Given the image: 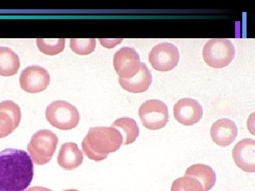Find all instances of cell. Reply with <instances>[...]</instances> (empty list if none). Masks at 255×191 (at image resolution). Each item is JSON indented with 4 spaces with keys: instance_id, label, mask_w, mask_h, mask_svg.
<instances>
[{
    "instance_id": "cell-1",
    "label": "cell",
    "mask_w": 255,
    "mask_h": 191,
    "mask_svg": "<svg viewBox=\"0 0 255 191\" xmlns=\"http://www.w3.org/2000/svg\"><path fill=\"white\" fill-rule=\"evenodd\" d=\"M34 169L25 151L6 149L0 152V191H23L33 180Z\"/></svg>"
},
{
    "instance_id": "cell-2",
    "label": "cell",
    "mask_w": 255,
    "mask_h": 191,
    "mask_svg": "<svg viewBox=\"0 0 255 191\" xmlns=\"http://www.w3.org/2000/svg\"><path fill=\"white\" fill-rule=\"evenodd\" d=\"M123 145V137L112 127H92L82 142L84 153L92 160L101 162Z\"/></svg>"
},
{
    "instance_id": "cell-3",
    "label": "cell",
    "mask_w": 255,
    "mask_h": 191,
    "mask_svg": "<svg viewBox=\"0 0 255 191\" xmlns=\"http://www.w3.org/2000/svg\"><path fill=\"white\" fill-rule=\"evenodd\" d=\"M58 137L49 130H41L32 136L27 150L31 158L36 165L48 164L54 155Z\"/></svg>"
},
{
    "instance_id": "cell-4",
    "label": "cell",
    "mask_w": 255,
    "mask_h": 191,
    "mask_svg": "<svg viewBox=\"0 0 255 191\" xmlns=\"http://www.w3.org/2000/svg\"><path fill=\"white\" fill-rule=\"evenodd\" d=\"M46 117L52 126L63 130L75 128L80 119L76 107L65 100H55L48 105Z\"/></svg>"
},
{
    "instance_id": "cell-5",
    "label": "cell",
    "mask_w": 255,
    "mask_h": 191,
    "mask_svg": "<svg viewBox=\"0 0 255 191\" xmlns=\"http://www.w3.org/2000/svg\"><path fill=\"white\" fill-rule=\"evenodd\" d=\"M236 55L232 42L225 38H214L206 43L203 49V58L210 67L221 69L227 67Z\"/></svg>"
},
{
    "instance_id": "cell-6",
    "label": "cell",
    "mask_w": 255,
    "mask_h": 191,
    "mask_svg": "<svg viewBox=\"0 0 255 191\" xmlns=\"http://www.w3.org/2000/svg\"><path fill=\"white\" fill-rule=\"evenodd\" d=\"M138 114L142 125L149 130H159L168 123V107L162 100H146L140 105Z\"/></svg>"
},
{
    "instance_id": "cell-7",
    "label": "cell",
    "mask_w": 255,
    "mask_h": 191,
    "mask_svg": "<svg viewBox=\"0 0 255 191\" xmlns=\"http://www.w3.org/2000/svg\"><path fill=\"white\" fill-rule=\"evenodd\" d=\"M149 61L152 68L157 71H170L179 63V50L172 43H159L151 50Z\"/></svg>"
},
{
    "instance_id": "cell-8",
    "label": "cell",
    "mask_w": 255,
    "mask_h": 191,
    "mask_svg": "<svg viewBox=\"0 0 255 191\" xmlns=\"http://www.w3.org/2000/svg\"><path fill=\"white\" fill-rule=\"evenodd\" d=\"M141 64L140 55L130 47L121 48L114 56V69L120 78H133L140 71Z\"/></svg>"
},
{
    "instance_id": "cell-9",
    "label": "cell",
    "mask_w": 255,
    "mask_h": 191,
    "mask_svg": "<svg viewBox=\"0 0 255 191\" xmlns=\"http://www.w3.org/2000/svg\"><path fill=\"white\" fill-rule=\"evenodd\" d=\"M50 75L42 67H27L20 75L19 83L23 91L28 93H39L46 90L50 84Z\"/></svg>"
},
{
    "instance_id": "cell-10",
    "label": "cell",
    "mask_w": 255,
    "mask_h": 191,
    "mask_svg": "<svg viewBox=\"0 0 255 191\" xmlns=\"http://www.w3.org/2000/svg\"><path fill=\"white\" fill-rule=\"evenodd\" d=\"M202 106L197 100L184 98L178 100L174 106V115L179 123L187 126L195 125L202 118Z\"/></svg>"
},
{
    "instance_id": "cell-11",
    "label": "cell",
    "mask_w": 255,
    "mask_h": 191,
    "mask_svg": "<svg viewBox=\"0 0 255 191\" xmlns=\"http://www.w3.org/2000/svg\"><path fill=\"white\" fill-rule=\"evenodd\" d=\"M20 107L12 100L0 103V138L8 136L17 128L21 122Z\"/></svg>"
},
{
    "instance_id": "cell-12",
    "label": "cell",
    "mask_w": 255,
    "mask_h": 191,
    "mask_svg": "<svg viewBox=\"0 0 255 191\" xmlns=\"http://www.w3.org/2000/svg\"><path fill=\"white\" fill-rule=\"evenodd\" d=\"M235 163L248 173L255 172V141L253 139H243L235 146L233 151Z\"/></svg>"
},
{
    "instance_id": "cell-13",
    "label": "cell",
    "mask_w": 255,
    "mask_h": 191,
    "mask_svg": "<svg viewBox=\"0 0 255 191\" xmlns=\"http://www.w3.org/2000/svg\"><path fill=\"white\" fill-rule=\"evenodd\" d=\"M238 132L237 125L233 120L222 118L213 124L211 129V136L216 145L226 147L236 140Z\"/></svg>"
},
{
    "instance_id": "cell-14",
    "label": "cell",
    "mask_w": 255,
    "mask_h": 191,
    "mask_svg": "<svg viewBox=\"0 0 255 191\" xmlns=\"http://www.w3.org/2000/svg\"><path fill=\"white\" fill-rule=\"evenodd\" d=\"M152 77L145 63H142L140 71L130 79L119 78L121 86L126 91L131 93H142L148 90L152 84Z\"/></svg>"
},
{
    "instance_id": "cell-15",
    "label": "cell",
    "mask_w": 255,
    "mask_h": 191,
    "mask_svg": "<svg viewBox=\"0 0 255 191\" xmlns=\"http://www.w3.org/2000/svg\"><path fill=\"white\" fill-rule=\"evenodd\" d=\"M83 162V155L78 145L74 142H66L60 147L58 163L65 170H74Z\"/></svg>"
},
{
    "instance_id": "cell-16",
    "label": "cell",
    "mask_w": 255,
    "mask_h": 191,
    "mask_svg": "<svg viewBox=\"0 0 255 191\" xmlns=\"http://www.w3.org/2000/svg\"><path fill=\"white\" fill-rule=\"evenodd\" d=\"M184 176L194 178L199 181L204 191H209L216 184V172L210 166L206 164H196L191 166L186 171Z\"/></svg>"
},
{
    "instance_id": "cell-17",
    "label": "cell",
    "mask_w": 255,
    "mask_h": 191,
    "mask_svg": "<svg viewBox=\"0 0 255 191\" xmlns=\"http://www.w3.org/2000/svg\"><path fill=\"white\" fill-rule=\"evenodd\" d=\"M20 60L17 54L7 47H0V75L13 76L18 73Z\"/></svg>"
},
{
    "instance_id": "cell-18",
    "label": "cell",
    "mask_w": 255,
    "mask_h": 191,
    "mask_svg": "<svg viewBox=\"0 0 255 191\" xmlns=\"http://www.w3.org/2000/svg\"><path fill=\"white\" fill-rule=\"evenodd\" d=\"M111 127L117 129L122 134L124 145L133 143L140 133L138 125L135 120L127 117L117 119L112 123Z\"/></svg>"
},
{
    "instance_id": "cell-19",
    "label": "cell",
    "mask_w": 255,
    "mask_h": 191,
    "mask_svg": "<svg viewBox=\"0 0 255 191\" xmlns=\"http://www.w3.org/2000/svg\"><path fill=\"white\" fill-rule=\"evenodd\" d=\"M36 43L40 51L48 55L59 54L63 51L65 46V38H58V39L38 38Z\"/></svg>"
},
{
    "instance_id": "cell-20",
    "label": "cell",
    "mask_w": 255,
    "mask_h": 191,
    "mask_svg": "<svg viewBox=\"0 0 255 191\" xmlns=\"http://www.w3.org/2000/svg\"><path fill=\"white\" fill-rule=\"evenodd\" d=\"M70 46L74 53L80 55L90 54L95 49V38H72Z\"/></svg>"
},
{
    "instance_id": "cell-21",
    "label": "cell",
    "mask_w": 255,
    "mask_h": 191,
    "mask_svg": "<svg viewBox=\"0 0 255 191\" xmlns=\"http://www.w3.org/2000/svg\"><path fill=\"white\" fill-rule=\"evenodd\" d=\"M171 191H204V189L199 181L184 176L172 183Z\"/></svg>"
},
{
    "instance_id": "cell-22",
    "label": "cell",
    "mask_w": 255,
    "mask_h": 191,
    "mask_svg": "<svg viewBox=\"0 0 255 191\" xmlns=\"http://www.w3.org/2000/svg\"><path fill=\"white\" fill-rule=\"evenodd\" d=\"M122 41H123L122 38H121V39H102L101 38L100 39L101 44L108 48H114V47L119 45V43H122Z\"/></svg>"
},
{
    "instance_id": "cell-23",
    "label": "cell",
    "mask_w": 255,
    "mask_h": 191,
    "mask_svg": "<svg viewBox=\"0 0 255 191\" xmlns=\"http://www.w3.org/2000/svg\"><path fill=\"white\" fill-rule=\"evenodd\" d=\"M53 191L50 190L49 189H47V188L41 187H33L30 188L28 189L27 191Z\"/></svg>"
},
{
    "instance_id": "cell-24",
    "label": "cell",
    "mask_w": 255,
    "mask_h": 191,
    "mask_svg": "<svg viewBox=\"0 0 255 191\" xmlns=\"http://www.w3.org/2000/svg\"><path fill=\"white\" fill-rule=\"evenodd\" d=\"M63 191H79L78 190H74V189H70V190H65Z\"/></svg>"
}]
</instances>
